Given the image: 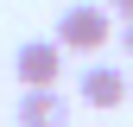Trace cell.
Returning a JSON list of instances; mask_svg holds the SVG:
<instances>
[{
  "mask_svg": "<svg viewBox=\"0 0 133 127\" xmlns=\"http://www.w3.org/2000/svg\"><path fill=\"white\" fill-rule=\"evenodd\" d=\"M108 32H114V7H89V0H76V7L57 13V32H51V38L63 45V51L95 57V51L108 45Z\"/></svg>",
  "mask_w": 133,
  "mask_h": 127,
  "instance_id": "cell-1",
  "label": "cell"
},
{
  "mask_svg": "<svg viewBox=\"0 0 133 127\" xmlns=\"http://www.w3.org/2000/svg\"><path fill=\"white\" fill-rule=\"evenodd\" d=\"M63 70V45L57 38H25L19 51H13V76H19L25 89H51Z\"/></svg>",
  "mask_w": 133,
  "mask_h": 127,
  "instance_id": "cell-2",
  "label": "cell"
},
{
  "mask_svg": "<svg viewBox=\"0 0 133 127\" xmlns=\"http://www.w3.org/2000/svg\"><path fill=\"white\" fill-rule=\"evenodd\" d=\"M76 95L89 108H121L127 102V70L121 63H89V70L76 76Z\"/></svg>",
  "mask_w": 133,
  "mask_h": 127,
  "instance_id": "cell-3",
  "label": "cell"
},
{
  "mask_svg": "<svg viewBox=\"0 0 133 127\" xmlns=\"http://www.w3.org/2000/svg\"><path fill=\"white\" fill-rule=\"evenodd\" d=\"M19 127H70V102L57 95V83L19 95Z\"/></svg>",
  "mask_w": 133,
  "mask_h": 127,
  "instance_id": "cell-4",
  "label": "cell"
},
{
  "mask_svg": "<svg viewBox=\"0 0 133 127\" xmlns=\"http://www.w3.org/2000/svg\"><path fill=\"white\" fill-rule=\"evenodd\" d=\"M121 51L133 57V19H121Z\"/></svg>",
  "mask_w": 133,
  "mask_h": 127,
  "instance_id": "cell-5",
  "label": "cell"
},
{
  "mask_svg": "<svg viewBox=\"0 0 133 127\" xmlns=\"http://www.w3.org/2000/svg\"><path fill=\"white\" fill-rule=\"evenodd\" d=\"M114 7V19H133V0H108Z\"/></svg>",
  "mask_w": 133,
  "mask_h": 127,
  "instance_id": "cell-6",
  "label": "cell"
}]
</instances>
